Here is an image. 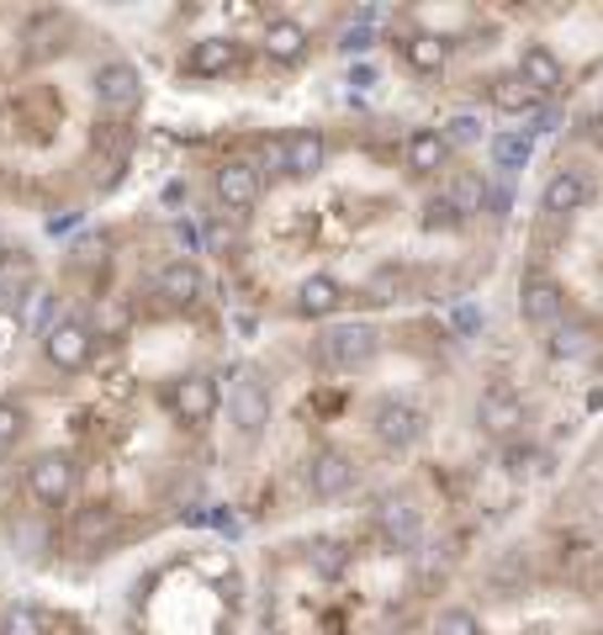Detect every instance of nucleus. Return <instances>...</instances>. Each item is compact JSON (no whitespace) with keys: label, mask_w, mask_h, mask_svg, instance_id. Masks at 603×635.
Instances as JSON below:
<instances>
[{"label":"nucleus","mask_w":603,"mask_h":635,"mask_svg":"<svg viewBox=\"0 0 603 635\" xmlns=\"http://www.w3.org/2000/svg\"><path fill=\"white\" fill-rule=\"evenodd\" d=\"M376 356H381L376 323H361V318H355V323H334V328L318 334V360L334 365V371H365Z\"/></svg>","instance_id":"1"},{"label":"nucleus","mask_w":603,"mask_h":635,"mask_svg":"<svg viewBox=\"0 0 603 635\" xmlns=\"http://www.w3.org/2000/svg\"><path fill=\"white\" fill-rule=\"evenodd\" d=\"M519 318L529 328H556L566 318V286L551 271H524L519 276Z\"/></svg>","instance_id":"2"},{"label":"nucleus","mask_w":603,"mask_h":635,"mask_svg":"<svg viewBox=\"0 0 603 635\" xmlns=\"http://www.w3.org/2000/svg\"><path fill=\"white\" fill-rule=\"evenodd\" d=\"M138 101H143V75H138V64L112 59V64L96 70V107H101L106 117H117V122L133 117Z\"/></svg>","instance_id":"3"},{"label":"nucleus","mask_w":603,"mask_h":635,"mask_svg":"<svg viewBox=\"0 0 603 635\" xmlns=\"http://www.w3.org/2000/svg\"><path fill=\"white\" fill-rule=\"evenodd\" d=\"M27 493L38 498L42 509H64L75 493V461L64 450H42L27 461Z\"/></svg>","instance_id":"4"},{"label":"nucleus","mask_w":603,"mask_h":635,"mask_svg":"<svg viewBox=\"0 0 603 635\" xmlns=\"http://www.w3.org/2000/svg\"><path fill=\"white\" fill-rule=\"evenodd\" d=\"M424 413L407 402V397H381L376 402V413H370V435L381 439L387 450H413L418 439H424Z\"/></svg>","instance_id":"5"},{"label":"nucleus","mask_w":603,"mask_h":635,"mask_svg":"<svg viewBox=\"0 0 603 635\" xmlns=\"http://www.w3.org/2000/svg\"><path fill=\"white\" fill-rule=\"evenodd\" d=\"M90 350H96V334L85 318H59L48 334H42V356L53 371H85L90 365Z\"/></svg>","instance_id":"6"},{"label":"nucleus","mask_w":603,"mask_h":635,"mask_svg":"<svg viewBox=\"0 0 603 635\" xmlns=\"http://www.w3.org/2000/svg\"><path fill=\"white\" fill-rule=\"evenodd\" d=\"M228 419H234V429L243 439L265 435V424H271V393H265V382L254 371H243L239 382L228 387Z\"/></svg>","instance_id":"7"},{"label":"nucleus","mask_w":603,"mask_h":635,"mask_svg":"<svg viewBox=\"0 0 603 635\" xmlns=\"http://www.w3.org/2000/svg\"><path fill=\"white\" fill-rule=\"evenodd\" d=\"M355 487V456L350 450H339V445H323V450H313L307 456V493L313 498H344Z\"/></svg>","instance_id":"8"},{"label":"nucleus","mask_w":603,"mask_h":635,"mask_svg":"<svg viewBox=\"0 0 603 635\" xmlns=\"http://www.w3.org/2000/svg\"><path fill=\"white\" fill-rule=\"evenodd\" d=\"M477 429L492 439H514L524 429V397L508 387V382H492L482 397H477Z\"/></svg>","instance_id":"9"},{"label":"nucleus","mask_w":603,"mask_h":635,"mask_svg":"<svg viewBox=\"0 0 603 635\" xmlns=\"http://www.w3.org/2000/svg\"><path fill=\"white\" fill-rule=\"evenodd\" d=\"M212 191H217V201L228 212H249L260 201V191H265V175L254 170V159H223L217 175H212Z\"/></svg>","instance_id":"10"},{"label":"nucleus","mask_w":603,"mask_h":635,"mask_svg":"<svg viewBox=\"0 0 603 635\" xmlns=\"http://www.w3.org/2000/svg\"><path fill=\"white\" fill-rule=\"evenodd\" d=\"M593 180H588V170H571V164H562L545 186H540V207L551 212V217H577L582 207H593Z\"/></svg>","instance_id":"11"},{"label":"nucleus","mask_w":603,"mask_h":635,"mask_svg":"<svg viewBox=\"0 0 603 635\" xmlns=\"http://www.w3.org/2000/svg\"><path fill=\"white\" fill-rule=\"evenodd\" d=\"M376 530H381V540L392 551H418L424 546V514H418L413 498H387L376 509Z\"/></svg>","instance_id":"12"},{"label":"nucleus","mask_w":603,"mask_h":635,"mask_svg":"<svg viewBox=\"0 0 603 635\" xmlns=\"http://www.w3.org/2000/svg\"><path fill=\"white\" fill-rule=\"evenodd\" d=\"M217 402H223V393H217V382L206 371H191V376H180L169 387V408H175L180 424H206L217 413Z\"/></svg>","instance_id":"13"},{"label":"nucleus","mask_w":603,"mask_h":635,"mask_svg":"<svg viewBox=\"0 0 603 635\" xmlns=\"http://www.w3.org/2000/svg\"><path fill=\"white\" fill-rule=\"evenodd\" d=\"M402 164H407L418 180L440 175L444 164H450V144H444L440 127H413V133L402 138Z\"/></svg>","instance_id":"14"},{"label":"nucleus","mask_w":603,"mask_h":635,"mask_svg":"<svg viewBox=\"0 0 603 635\" xmlns=\"http://www.w3.org/2000/svg\"><path fill=\"white\" fill-rule=\"evenodd\" d=\"M281 144H286V175L291 180H313L328 164V138L318 127H297V133H286Z\"/></svg>","instance_id":"15"},{"label":"nucleus","mask_w":603,"mask_h":635,"mask_svg":"<svg viewBox=\"0 0 603 635\" xmlns=\"http://www.w3.org/2000/svg\"><path fill=\"white\" fill-rule=\"evenodd\" d=\"M154 291H160V302H169V308H197L201 291H206V276H201V265H191V260H169L160 276H154Z\"/></svg>","instance_id":"16"},{"label":"nucleus","mask_w":603,"mask_h":635,"mask_svg":"<svg viewBox=\"0 0 603 635\" xmlns=\"http://www.w3.org/2000/svg\"><path fill=\"white\" fill-rule=\"evenodd\" d=\"M487 101H492L503 117H535L545 96H540V90H535V85H529L519 70H508V75L487 79Z\"/></svg>","instance_id":"17"},{"label":"nucleus","mask_w":603,"mask_h":635,"mask_svg":"<svg viewBox=\"0 0 603 635\" xmlns=\"http://www.w3.org/2000/svg\"><path fill=\"white\" fill-rule=\"evenodd\" d=\"M307 27L297 22V16H276V22H265V38H260V48H265V59L271 64H302L307 59Z\"/></svg>","instance_id":"18"},{"label":"nucleus","mask_w":603,"mask_h":635,"mask_svg":"<svg viewBox=\"0 0 603 635\" xmlns=\"http://www.w3.org/2000/svg\"><path fill=\"white\" fill-rule=\"evenodd\" d=\"M122 519L112 503H90V509H80L75 514V524H70V540H75V551H101L106 540H117Z\"/></svg>","instance_id":"19"},{"label":"nucleus","mask_w":603,"mask_h":635,"mask_svg":"<svg viewBox=\"0 0 603 635\" xmlns=\"http://www.w3.org/2000/svg\"><path fill=\"white\" fill-rule=\"evenodd\" d=\"M519 75L529 79L540 96H556V90H562V79H566V64L556 59V48H551V42H524Z\"/></svg>","instance_id":"20"},{"label":"nucleus","mask_w":603,"mask_h":635,"mask_svg":"<svg viewBox=\"0 0 603 635\" xmlns=\"http://www.w3.org/2000/svg\"><path fill=\"white\" fill-rule=\"evenodd\" d=\"M239 59H243V48L234 38H201L186 53V70L201 79H217V75H228V70H239Z\"/></svg>","instance_id":"21"},{"label":"nucleus","mask_w":603,"mask_h":635,"mask_svg":"<svg viewBox=\"0 0 603 635\" xmlns=\"http://www.w3.org/2000/svg\"><path fill=\"white\" fill-rule=\"evenodd\" d=\"M339 308H344V286H339L334 276H323L318 271V276H307L302 286H297V313L302 318H334Z\"/></svg>","instance_id":"22"},{"label":"nucleus","mask_w":603,"mask_h":635,"mask_svg":"<svg viewBox=\"0 0 603 635\" xmlns=\"http://www.w3.org/2000/svg\"><path fill=\"white\" fill-rule=\"evenodd\" d=\"M440 197L455 207L461 223H472L477 212H487V180L482 175H450V180L440 186Z\"/></svg>","instance_id":"23"},{"label":"nucleus","mask_w":603,"mask_h":635,"mask_svg":"<svg viewBox=\"0 0 603 635\" xmlns=\"http://www.w3.org/2000/svg\"><path fill=\"white\" fill-rule=\"evenodd\" d=\"M402 59H407V70H418V75H440L444 59H450V42L435 38V33H413V38H402Z\"/></svg>","instance_id":"24"},{"label":"nucleus","mask_w":603,"mask_h":635,"mask_svg":"<svg viewBox=\"0 0 603 635\" xmlns=\"http://www.w3.org/2000/svg\"><path fill=\"white\" fill-rule=\"evenodd\" d=\"M529 154H535V133H498L492 138V170H503V175L524 170Z\"/></svg>","instance_id":"25"},{"label":"nucleus","mask_w":603,"mask_h":635,"mask_svg":"<svg viewBox=\"0 0 603 635\" xmlns=\"http://www.w3.org/2000/svg\"><path fill=\"white\" fill-rule=\"evenodd\" d=\"M588 350H593V328H588V323H556L551 356L556 360H582Z\"/></svg>","instance_id":"26"},{"label":"nucleus","mask_w":603,"mask_h":635,"mask_svg":"<svg viewBox=\"0 0 603 635\" xmlns=\"http://www.w3.org/2000/svg\"><path fill=\"white\" fill-rule=\"evenodd\" d=\"M440 133L450 149H472V144H482V117L477 112H455V117L440 122Z\"/></svg>","instance_id":"27"},{"label":"nucleus","mask_w":603,"mask_h":635,"mask_svg":"<svg viewBox=\"0 0 603 635\" xmlns=\"http://www.w3.org/2000/svg\"><path fill=\"white\" fill-rule=\"evenodd\" d=\"M307 561H313V572H318V577H339V572L350 566V551H344L339 540H313Z\"/></svg>","instance_id":"28"},{"label":"nucleus","mask_w":603,"mask_h":635,"mask_svg":"<svg viewBox=\"0 0 603 635\" xmlns=\"http://www.w3.org/2000/svg\"><path fill=\"white\" fill-rule=\"evenodd\" d=\"M0 635H42V614L27 609V603H11V609L0 614Z\"/></svg>","instance_id":"29"},{"label":"nucleus","mask_w":603,"mask_h":635,"mask_svg":"<svg viewBox=\"0 0 603 635\" xmlns=\"http://www.w3.org/2000/svg\"><path fill=\"white\" fill-rule=\"evenodd\" d=\"M22 435H27V413H22V402H5V397H0V450L22 445Z\"/></svg>","instance_id":"30"},{"label":"nucleus","mask_w":603,"mask_h":635,"mask_svg":"<svg viewBox=\"0 0 603 635\" xmlns=\"http://www.w3.org/2000/svg\"><path fill=\"white\" fill-rule=\"evenodd\" d=\"M429 635H482V620L472 609H440V620H435Z\"/></svg>","instance_id":"31"},{"label":"nucleus","mask_w":603,"mask_h":635,"mask_svg":"<svg viewBox=\"0 0 603 635\" xmlns=\"http://www.w3.org/2000/svg\"><path fill=\"white\" fill-rule=\"evenodd\" d=\"M418 223H424L429 234H450V228H461V217H455V207H450V201H444V197H435V201H429Z\"/></svg>","instance_id":"32"},{"label":"nucleus","mask_w":603,"mask_h":635,"mask_svg":"<svg viewBox=\"0 0 603 635\" xmlns=\"http://www.w3.org/2000/svg\"><path fill=\"white\" fill-rule=\"evenodd\" d=\"M254 170H260V175H286V144H281V138H276V144H260Z\"/></svg>","instance_id":"33"},{"label":"nucleus","mask_w":603,"mask_h":635,"mask_svg":"<svg viewBox=\"0 0 603 635\" xmlns=\"http://www.w3.org/2000/svg\"><path fill=\"white\" fill-rule=\"evenodd\" d=\"M127 328V313H122L117 302H106L101 313H96V323H90V334H122Z\"/></svg>","instance_id":"34"},{"label":"nucleus","mask_w":603,"mask_h":635,"mask_svg":"<svg viewBox=\"0 0 603 635\" xmlns=\"http://www.w3.org/2000/svg\"><path fill=\"white\" fill-rule=\"evenodd\" d=\"M503 461H508V476L535 472V466H529V461H535V450H529V445H519V439H508V450H503Z\"/></svg>","instance_id":"35"},{"label":"nucleus","mask_w":603,"mask_h":635,"mask_svg":"<svg viewBox=\"0 0 603 635\" xmlns=\"http://www.w3.org/2000/svg\"><path fill=\"white\" fill-rule=\"evenodd\" d=\"M370 48V22H361V27H344L339 33V53H365Z\"/></svg>","instance_id":"36"},{"label":"nucleus","mask_w":603,"mask_h":635,"mask_svg":"<svg viewBox=\"0 0 603 635\" xmlns=\"http://www.w3.org/2000/svg\"><path fill=\"white\" fill-rule=\"evenodd\" d=\"M16 546H22V556H42L48 551V535L33 530V524H22V530H16Z\"/></svg>","instance_id":"37"},{"label":"nucleus","mask_w":603,"mask_h":635,"mask_svg":"<svg viewBox=\"0 0 603 635\" xmlns=\"http://www.w3.org/2000/svg\"><path fill=\"white\" fill-rule=\"evenodd\" d=\"M175 238H180L186 249H197V244H201V234H197V228H191V223H180V228H175Z\"/></svg>","instance_id":"38"},{"label":"nucleus","mask_w":603,"mask_h":635,"mask_svg":"<svg viewBox=\"0 0 603 635\" xmlns=\"http://www.w3.org/2000/svg\"><path fill=\"white\" fill-rule=\"evenodd\" d=\"M370 79H376V70H370V64H361V70H350V85H370Z\"/></svg>","instance_id":"39"},{"label":"nucleus","mask_w":603,"mask_h":635,"mask_svg":"<svg viewBox=\"0 0 603 635\" xmlns=\"http://www.w3.org/2000/svg\"><path fill=\"white\" fill-rule=\"evenodd\" d=\"M0 345H5V339H0Z\"/></svg>","instance_id":"40"}]
</instances>
